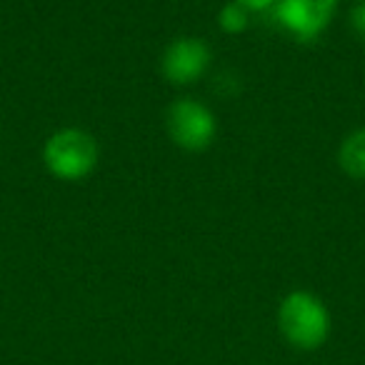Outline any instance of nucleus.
<instances>
[{"label":"nucleus","instance_id":"1","mask_svg":"<svg viewBox=\"0 0 365 365\" xmlns=\"http://www.w3.org/2000/svg\"><path fill=\"white\" fill-rule=\"evenodd\" d=\"M278 330L288 345L303 353L323 348L333 330L328 305L310 290H290L278 305Z\"/></svg>","mask_w":365,"mask_h":365},{"label":"nucleus","instance_id":"4","mask_svg":"<svg viewBox=\"0 0 365 365\" xmlns=\"http://www.w3.org/2000/svg\"><path fill=\"white\" fill-rule=\"evenodd\" d=\"M338 6L340 0H275L270 11L288 36L300 43H310L328 31Z\"/></svg>","mask_w":365,"mask_h":365},{"label":"nucleus","instance_id":"8","mask_svg":"<svg viewBox=\"0 0 365 365\" xmlns=\"http://www.w3.org/2000/svg\"><path fill=\"white\" fill-rule=\"evenodd\" d=\"M348 26L350 33L360 43H365V0H355L353 3V8L348 11Z\"/></svg>","mask_w":365,"mask_h":365},{"label":"nucleus","instance_id":"3","mask_svg":"<svg viewBox=\"0 0 365 365\" xmlns=\"http://www.w3.org/2000/svg\"><path fill=\"white\" fill-rule=\"evenodd\" d=\"M165 130L180 150L200 153L213 145L218 135V120L203 101L178 98L165 110Z\"/></svg>","mask_w":365,"mask_h":365},{"label":"nucleus","instance_id":"6","mask_svg":"<svg viewBox=\"0 0 365 365\" xmlns=\"http://www.w3.org/2000/svg\"><path fill=\"white\" fill-rule=\"evenodd\" d=\"M338 165L353 180H365V128H355L338 148Z\"/></svg>","mask_w":365,"mask_h":365},{"label":"nucleus","instance_id":"5","mask_svg":"<svg viewBox=\"0 0 365 365\" xmlns=\"http://www.w3.org/2000/svg\"><path fill=\"white\" fill-rule=\"evenodd\" d=\"M213 53L210 46L200 38L182 36L175 38L160 56V73L170 86L185 88L195 86L208 73Z\"/></svg>","mask_w":365,"mask_h":365},{"label":"nucleus","instance_id":"7","mask_svg":"<svg viewBox=\"0 0 365 365\" xmlns=\"http://www.w3.org/2000/svg\"><path fill=\"white\" fill-rule=\"evenodd\" d=\"M250 26V11L243 8L235 0H228L223 8L218 11V28L228 36H240L243 31H248Z\"/></svg>","mask_w":365,"mask_h":365},{"label":"nucleus","instance_id":"9","mask_svg":"<svg viewBox=\"0 0 365 365\" xmlns=\"http://www.w3.org/2000/svg\"><path fill=\"white\" fill-rule=\"evenodd\" d=\"M243 8H248L250 13H260V11H270L275 6V0H235Z\"/></svg>","mask_w":365,"mask_h":365},{"label":"nucleus","instance_id":"2","mask_svg":"<svg viewBox=\"0 0 365 365\" xmlns=\"http://www.w3.org/2000/svg\"><path fill=\"white\" fill-rule=\"evenodd\" d=\"M43 165L56 180H86L101 160L98 140L83 128H61L51 133L43 145Z\"/></svg>","mask_w":365,"mask_h":365}]
</instances>
